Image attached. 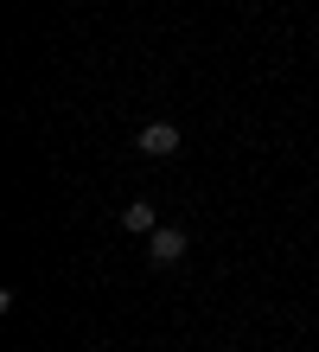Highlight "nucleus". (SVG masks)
Wrapping results in <instances>:
<instances>
[{"label":"nucleus","instance_id":"f03ea898","mask_svg":"<svg viewBox=\"0 0 319 352\" xmlns=\"http://www.w3.org/2000/svg\"><path fill=\"white\" fill-rule=\"evenodd\" d=\"M185 231H179V224H160V231L154 237H147V263H154V269H179L185 263Z\"/></svg>","mask_w":319,"mask_h":352},{"label":"nucleus","instance_id":"7ed1b4c3","mask_svg":"<svg viewBox=\"0 0 319 352\" xmlns=\"http://www.w3.org/2000/svg\"><path fill=\"white\" fill-rule=\"evenodd\" d=\"M121 231H134V237H154L160 231V212L147 199H134V205H121Z\"/></svg>","mask_w":319,"mask_h":352},{"label":"nucleus","instance_id":"f257e3e1","mask_svg":"<svg viewBox=\"0 0 319 352\" xmlns=\"http://www.w3.org/2000/svg\"><path fill=\"white\" fill-rule=\"evenodd\" d=\"M134 154L173 160V154H179V122H141V129H134Z\"/></svg>","mask_w":319,"mask_h":352}]
</instances>
